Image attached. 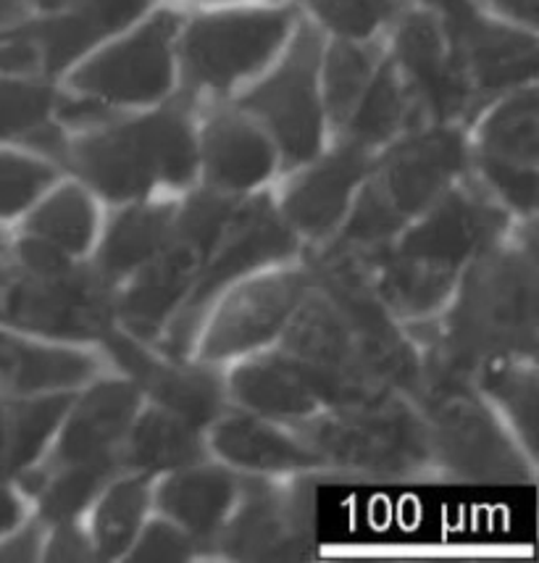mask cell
Segmentation results:
<instances>
[{"label":"cell","instance_id":"6da1fadb","mask_svg":"<svg viewBox=\"0 0 539 563\" xmlns=\"http://www.w3.org/2000/svg\"><path fill=\"white\" fill-rule=\"evenodd\" d=\"M406 330L421 353V387L471 382L497 355H539L537 219H518L471 261L435 317Z\"/></svg>","mask_w":539,"mask_h":563},{"label":"cell","instance_id":"7a4b0ae2","mask_svg":"<svg viewBox=\"0 0 539 563\" xmlns=\"http://www.w3.org/2000/svg\"><path fill=\"white\" fill-rule=\"evenodd\" d=\"M516 221L466 174L380 253L355 266L400 324H419L448 303L471 261L501 243Z\"/></svg>","mask_w":539,"mask_h":563},{"label":"cell","instance_id":"3957f363","mask_svg":"<svg viewBox=\"0 0 539 563\" xmlns=\"http://www.w3.org/2000/svg\"><path fill=\"white\" fill-rule=\"evenodd\" d=\"M56 161L103 206L182 196L198 185V106L174 92L151 109L64 130Z\"/></svg>","mask_w":539,"mask_h":563},{"label":"cell","instance_id":"277c9868","mask_svg":"<svg viewBox=\"0 0 539 563\" xmlns=\"http://www.w3.org/2000/svg\"><path fill=\"white\" fill-rule=\"evenodd\" d=\"M323 474L410 482L435 479L429 429L414 398L380 393L316 411L289 424Z\"/></svg>","mask_w":539,"mask_h":563},{"label":"cell","instance_id":"5b68a950","mask_svg":"<svg viewBox=\"0 0 539 563\" xmlns=\"http://www.w3.org/2000/svg\"><path fill=\"white\" fill-rule=\"evenodd\" d=\"M298 19L295 0L185 11L177 35V92L195 106L234 98L274 64Z\"/></svg>","mask_w":539,"mask_h":563},{"label":"cell","instance_id":"8992f818","mask_svg":"<svg viewBox=\"0 0 539 563\" xmlns=\"http://www.w3.org/2000/svg\"><path fill=\"white\" fill-rule=\"evenodd\" d=\"M300 256V240L276 211L272 187L240 198L229 211L219 238L213 240L185 303L168 321L156 347L174 358H190L208 311L229 287L255 272L289 264Z\"/></svg>","mask_w":539,"mask_h":563},{"label":"cell","instance_id":"52a82bcc","mask_svg":"<svg viewBox=\"0 0 539 563\" xmlns=\"http://www.w3.org/2000/svg\"><path fill=\"white\" fill-rule=\"evenodd\" d=\"M185 11L156 5L58 79L61 90L106 113L151 109L177 92V35Z\"/></svg>","mask_w":539,"mask_h":563},{"label":"cell","instance_id":"ba28073f","mask_svg":"<svg viewBox=\"0 0 539 563\" xmlns=\"http://www.w3.org/2000/svg\"><path fill=\"white\" fill-rule=\"evenodd\" d=\"M238 200L219 196L204 185L182 192L174 238L158 256H153L117 287L113 313L119 330L143 343H158L168 321L185 303L213 240L219 238Z\"/></svg>","mask_w":539,"mask_h":563},{"label":"cell","instance_id":"9c48e42d","mask_svg":"<svg viewBox=\"0 0 539 563\" xmlns=\"http://www.w3.org/2000/svg\"><path fill=\"white\" fill-rule=\"evenodd\" d=\"M327 35L300 11L274 64L232 100L255 119L279 153V174L319 156L329 143L321 103V53Z\"/></svg>","mask_w":539,"mask_h":563},{"label":"cell","instance_id":"30bf717a","mask_svg":"<svg viewBox=\"0 0 539 563\" xmlns=\"http://www.w3.org/2000/svg\"><path fill=\"white\" fill-rule=\"evenodd\" d=\"M429 429L435 479L518 485L537 479V461L518 445L510 429L471 382L424 385L419 398Z\"/></svg>","mask_w":539,"mask_h":563},{"label":"cell","instance_id":"8fae6325","mask_svg":"<svg viewBox=\"0 0 539 563\" xmlns=\"http://www.w3.org/2000/svg\"><path fill=\"white\" fill-rule=\"evenodd\" d=\"M113 290L87 258L53 272H9L0 324L66 345H98L117 327Z\"/></svg>","mask_w":539,"mask_h":563},{"label":"cell","instance_id":"7c38bea8","mask_svg":"<svg viewBox=\"0 0 539 563\" xmlns=\"http://www.w3.org/2000/svg\"><path fill=\"white\" fill-rule=\"evenodd\" d=\"M471 177L514 219L539 211L537 82L503 92L469 124Z\"/></svg>","mask_w":539,"mask_h":563},{"label":"cell","instance_id":"4fadbf2b","mask_svg":"<svg viewBox=\"0 0 539 563\" xmlns=\"http://www.w3.org/2000/svg\"><path fill=\"white\" fill-rule=\"evenodd\" d=\"M311 285L314 272L302 258L240 279L208 311L190 358L227 366L276 345Z\"/></svg>","mask_w":539,"mask_h":563},{"label":"cell","instance_id":"5bb4252c","mask_svg":"<svg viewBox=\"0 0 539 563\" xmlns=\"http://www.w3.org/2000/svg\"><path fill=\"white\" fill-rule=\"evenodd\" d=\"M314 495L308 474H242L232 514L211 542L227 561H306L314 553Z\"/></svg>","mask_w":539,"mask_h":563},{"label":"cell","instance_id":"9a60e30c","mask_svg":"<svg viewBox=\"0 0 539 563\" xmlns=\"http://www.w3.org/2000/svg\"><path fill=\"white\" fill-rule=\"evenodd\" d=\"M427 9L440 16L450 56L474 98L476 111L503 92L537 82V30L492 16L471 0H437Z\"/></svg>","mask_w":539,"mask_h":563},{"label":"cell","instance_id":"2e32d148","mask_svg":"<svg viewBox=\"0 0 539 563\" xmlns=\"http://www.w3.org/2000/svg\"><path fill=\"white\" fill-rule=\"evenodd\" d=\"M372 164L374 153L337 137L329 140L319 156L274 179L276 211L300 240L302 256L321 247L340 230Z\"/></svg>","mask_w":539,"mask_h":563},{"label":"cell","instance_id":"e0dca14e","mask_svg":"<svg viewBox=\"0 0 539 563\" xmlns=\"http://www.w3.org/2000/svg\"><path fill=\"white\" fill-rule=\"evenodd\" d=\"M111 372L134 382L147 404H156L193 424H208L229 408L224 366L198 358H174L156 345L113 327L96 345Z\"/></svg>","mask_w":539,"mask_h":563},{"label":"cell","instance_id":"ac0fdd59","mask_svg":"<svg viewBox=\"0 0 539 563\" xmlns=\"http://www.w3.org/2000/svg\"><path fill=\"white\" fill-rule=\"evenodd\" d=\"M143 404L134 382L108 368L74 393L48 451L35 466L124 472L121 451Z\"/></svg>","mask_w":539,"mask_h":563},{"label":"cell","instance_id":"d6986e66","mask_svg":"<svg viewBox=\"0 0 539 563\" xmlns=\"http://www.w3.org/2000/svg\"><path fill=\"white\" fill-rule=\"evenodd\" d=\"M387 53L406 79L427 124L474 122L476 111L461 71L450 56L442 22L427 5L414 3L387 32Z\"/></svg>","mask_w":539,"mask_h":563},{"label":"cell","instance_id":"ffe728a7","mask_svg":"<svg viewBox=\"0 0 539 563\" xmlns=\"http://www.w3.org/2000/svg\"><path fill=\"white\" fill-rule=\"evenodd\" d=\"M279 177V153L264 126L232 100L198 106V185L245 198Z\"/></svg>","mask_w":539,"mask_h":563},{"label":"cell","instance_id":"44dd1931","mask_svg":"<svg viewBox=\"0 0 539 563\" xmlns=\"http://www.w3.org/2000/svg\"><path fill=\"white\" fill-rule=\"evenodd\" d=\"M158 0H58L48 11L32 13L19 24L40 58V71L58 82L90 51L138 24Z\"/></svg>","mask_w":539,"mask_h":563},{"label":"cell","instance_id":"7402d4cb","mask_svg":"<svg viewBox=\"0 0 539 563\" xmlns=\"http://www.w3.org/2000/svg\"><path fill=\"white\" fill-rule=\"evenodd\" d=\"M224 382L229 406L276 424L289 427L327 408L319 374L279 345L227 364Z\"/></svg>","mask_w":539,"mask_h":563},{"label":"cell","instance_id":"603a6c76","mask_svg":"<svg viewBox=\"0 0 539 563\" xmlns=\"http://www.w3.org/2000/svg\"><path fill=\"white\" fill-rule=\"evenodd\" d=\"M211 459L240 474L266 477H295V474H323L321 461L285 424L229 406L206 429Z\"/></svg>","mask_w":539,"mask_h":563},{"label":"cell","instance_id":"cb8c5ba5","mask_svg":"<svg viewBox=\"0 0 539 563\" xmlns=\"http://www.w3.org/2000/svg\"><path fill=\"white\" fill-rule=\"evenodd\" d=\"M108 372L96 345H66L0 324V395L79 390Z\"/></svg>","mask_w":539,"mask_h":563},{"label":"cell","instance_id":"d4e9b609","mask_svg":"<svg viewBox=\"0 0 539 563\" xmlns=\"http://www.w3.org/2000/svg\"><path fill=\"white\" fill-rule=\"evenodd\" d=\"M179 196H158L106 206L90 264L117 290L140 266L168 245L177 230Z\"/></svg>","mask_w":539,"mask_h":563},{"label":"cell","instance_id":"484cf974","mask_svg":"<svg viewBox=\"0 0 539 563\" xmlns=\"http://www.w3.org/2000/svg\"><path fill=\"white\" fill-rule=\"evenodd\" d=\"M240 479L216 459L174 468L153 482V511L185 529L206 555L238 503Z\"/></svg>","mask_w":539,"mask_h":563},{"label":"cell","instance_id":"4316f807","mask_svg":"<svg viewBox=\"0 0 539 563\" xmlns=\"http://www.w3.org/2000/svg\"><path fill=\"white\" fill-rule=\"evenodd\" d=\"M106 206L79 179L64 177L11 230L35 234L72 258H90Z\"/></svg>","mask_w":539,"mask_h":563},{"label":"cell","instance_id":"83f0119b","mask_svg":"<svg viewBox=\"0 0 539 563\" xmlns=\"http://www.w3.org/2000/svg\"><path fill=\"white\" fill-rule=\"evenodd\" d=\"M74 393L0 395V477L19 482L43 459Z\"/></svg>","mask_w":539,"mask_h":563},{"label":"cell","instance_id":"f1b7e54d","mask_svg":"<svg viewBox=\"0 0 539 563\" xmlns=\"http://www.w3.org/2000/svg\"><path fill=\"white\" fill-rule=\"evenodd\" d=\"M211 459L206 429L156 404H143L121 451V466L153 477Z\"/></svg>","mask_w":539,"mask_h":563},{"label":"cell","instance_id":"f546056e","mask_svg":"<svg viewBox=\"0 0 539 563\" xmlns=\"http://www.w3.org/2000/svg\"><path fill=\"white\" fill-rule=\"evenodd\" d=\"M471 387L495 408L518 445L537 461L539 355H497L471 374Z\"/></svg>","mask_w":539,"mask_h":563},{"label":"cell","instance_id":"4dcf8cb0","mask_svg":"<svg viewBox=\"0 0 539 563\" xmlns=\"http://www.w3.org/2000/svg\"><path fill=\"white\" fill-rule=\"evenodd\" d=\"M61 98L58 82L0 74V145H22L56 161L64 143Z\"/></svg>","mask_w":539,"mask_h":563},{"label":"cell","instance_id":"1f68e13d","mask_svg":"<svg viewBox=\"0 0 539 563\" xmlns=\"http://www.w3.org/2000/svg\"><path fill=\"white\" fill-rule=\"evenodd\" d=\"M424 124L427 122H424L414 96H410L406 79L397 71L389 53H384L372 85L366 87V92H363L361 103L355 106L345 130L337 137L366 147L369 153L376 156L382 147H387L389 143H395L397 137H403L406 132Z\"/></svg>","mask_w":539,"mask_h":563},{"label":"cell","instance_id":"d6a6232c","mask_svg":"<svg viewBox=\"0 0 539 563\" xmlns=\"http://www.w3.org/2000/svg\"><path fill=\"white\" fill-rule=\"evenodd\" d=\"M153 474L124 468L100 490L85 516L100 563L124 561L145 519L153 514Z\"/></svg>","mask_w":539,"mask_h":563},{"label":"cell","instance_id":"836d02e7","mask_svg":"<svg viewBox=\"0 0 539 563\" xmlns=\"http://www.w3.org/2000/svg\"><path fill=\"white\" fill-rule=\"evenodd\" d=\"M387 53V35L374 40L327 37L321 53V103L329 140L340 135L372 85Z\"/></svg>","mask_w":539,"mask_h":563},{"label":"cell","instance_id":"e575fe53","mask_svg":"<svg viewBox=\"0 0 539 563\" xmlns=\"http://www.w3.org/2000/svg\"><path fill=\"white\" fill-rule=\"evenodd\" d=\"M61 177L64 169L43 153L0 145V224L11 230Z\"/></svg>","mask_w":539,"mask_h":563},{"label":"cell","instance_id":"d590c367","mask_svg":"<svg viewBox=\"0 0 539 563\" xmlns=\"http://www.w3.org/2000/svg\"><path fill=\"white\" fill-rule=\"evenodd\" d=\"M327 37H384L416 0H295Z\"/></svg>","mask_w":539,"mask_h":563},{"label":"cell","instance_id":"8d00e7d4","mask_svg":"<svg viewBox=\"0 0 539 563\" xmlns=\"http://www.w3.org/2000/svg\"><path fill=\"white\" fill-rule=\"evenodd\" d=\"M204 555L200 545L172 519L153 511L127 551V563H187Z\"/></svg>","mask_w":539,"mask_h":563},{"label":"cell","instance_id":"74e56055","mask_svg":"<svg viewBox=\"0 0 539 563\" xmlns=\"http://www.w3.org/2000/svg\"><path fill=\"white\" fill-rule=\"evenodd\" d=\"M45 563H98L96 545H92L90 532H87V521H58L48 527V538H45Z\"/></svg>","mask_w":539,"mask_h":563},{"label":"cell","instance_id":"f35d334b","mask_svg":"<svg viewBox=\"0 0 539 563\" xmlns=\"http://www.w3.org/2000/svg\"><path fill=\"white\" fill-rule=\"evenodd\" d=\"M48 525L37 514H26L22 525L0 534V563H37L43 561Z\"/></svg>","mask_w":539,"mask_h":563},{"label":"cell","instance_id":"ab89813d","mask_svg":"<svg viewBox=\"0 0 539 563\" xmlns=\"http://www.w3.org/2000/svg\"><path fill=\"white\" fill-rule=\"evenodd\" d=\"M421 5H431L437 0H416ZM480 9L490 11L492 16H501L505 22L527 26V30H537V0H471Z\"/></svg>","mask_w":539,"mask_h":563},{"label":"cell","instance_id":"60d3db41","mask_svg":"<svg viewBox=\"0 0 539 563\" xmlns=\"http://www.w3.org/2000/svg\"><path fill=\"white\" fill-rule=\"evenodd\" d=\"M30 511V500L19 490L16 482L0 477V534L11 532L13 527L22 525Z\"/></svg>","mask_w":539,"mask_h":563},{"label":"cell","instance_id":"b9f144b4","mask_svg":"<svg viewBox=\"0 0 539 563\" xmlns=\"http://www.w3.org/2000/svg\"><path fill=\"white\" fill-rule=\"evenodd\" d=\"M32 13H35L32 0H0V32L22 24Z\"/></svg>","mask_w":539,"mask_h":563},{"label":"cell","instance_id":"7bdbcfd3","mask_svg":"<svg viewBox=\"0 0 539 563\" xmlns=\"http://www.w3.org/2000/svg\"><path fill=\"white\" fill-rule=\"evenodd\" d=\"M245 3H266V0H168V5H177L182 11L221 9V5H245Z\"/></svg>","mask_w":539,"mask_h":563},{"label":"cell","instance_id":"ee69618b","mask_svg":"<svg viewBox=\"0 0 539 563\" xmlns=\"http://www.w3.org/2000/svg\"><path fill=\"white\" fill-rule=\"evenodd\" d=\"M9 240H11V230L0 224V285H3L6 277H9Z\"/></svg>","mask_w":539,"mask_h":563}]
</instances>
